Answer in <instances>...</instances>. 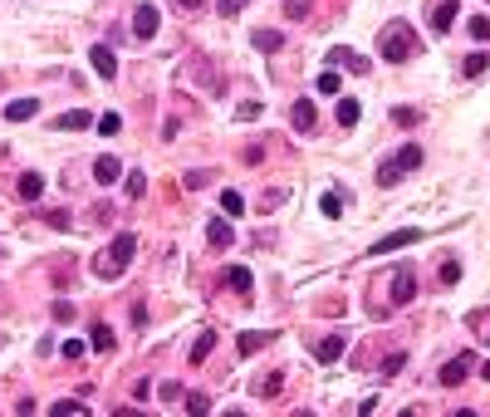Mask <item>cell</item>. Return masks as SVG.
Listing matches in <instances>:
<instances>
[{
    "mask_svg": "<svg viewBox=\"0 0 490 417\" xmlns=\"http://www.w3.org/2000/svg\"><path fill=\"white\" fill-rule=\"evenodd\" d=\"M133 255H138V236H133V231H123V236H113V241H108V250L93 260V275H103V280L123 275Z\"/></svg>",
    "mask_w": 490,
    "mask_h": 417,
    "instance_id": "obj_1",
    "label": "cell"
},
{
    "mask_svg": "<svg viewBox=\"0 0 490 417\" xmlns=\"http://www.w3.org/2000/svg\"><path fill=\"white\" fill-rule=\"evenodd\" d=\"M377 44H383V59H388V64H402V59L417 55V30H412L407 20H393Z\"/></svg>",
    "mask_w": 490,
    "mask_h": 417,
    "instance_id": "obj_2",
    "label": "cell"
},
{
    "mask_svg": "<svg viewBox=\"0 0 490 417\" xmlns=\"http://www.w3.org/2000/svg\"><path fill=\"white\" fill-rule=\"evenodd\" d=\"M88 64L98 69V79H118V59L108 44H88Z\"/></svg>",
    "mask_w": 490,
    "mask_h": 417,
    "instance_id": "obj_3",
    "label": "cell"
},
{
    "mask_svg": "<svg viewBox=\"0 0 490 417\" xmlns=\"http://www.w3.org/2000/svg\"><path fill=\"white\" fill-rule=\"evenodd\" d=\"M157 25H162L157 6H138V10H133V35H138V39H152V35H157Z\"/></svg>",
    "mask_w": 490,
    "mask_h": 417,
    "instance_id": "obj_4",
    "label": "cell"
},
{
    "mask_svg": "<svg viewBox=\"0 0 490 417\" xmlns=\"http://www.w3.org/2000/svg\"><path fill=\"white\" fill-rule=\"evenodd\" d=\"M329 64H334V69L343 64V69H353V74H368V69H373V64H368L363 55H353L348 44H334V49H329Z\"/></svg>",
    "mask_w": 490,
    "mask_h": 417,
    "instance_id": "obj_5",
    "label": "cell"
},
{
    "mask_svg": "<svg viewBox=\"0 0 490 417\" xmlns=\"http://www.w3.org/2000/svg\"><path fill=\"white\" fill-rule=\"evenodd\" d=\"M412 241H422V231H393V236H383V241H373V255H388V250H402V245H412Z\"/></svg>",
    "mask_w": 490,
    "mask_h": 417,
    "instance_id": "obj_6",
    "label": "cell"
},
{
    "mask_svg": "<svg viewBox=\"0 0 490 417\" xmlns=\"http://www.w3.org/2000/svg\"><path fill=\"white\" fill-rule=\"evenodd\" d=\"M231 241H236V236H231V221H226V216L206 221V245H211V250H226Z\"/></svg>",
    "mask_w": 490,
    "mask_h": 417,
    "instance_id": "obj_7",
    "label": "cell"
},
{
    "mask_svg": "<svg viewBox=\"0 0 490 417\" xmlns=\"http://www.w3.org/2000/svg\"><path fill=\"white\" fill-rule=\"evenodd\" d=\"M93 177H98L103 187H113V182L123 177V163H118V158H108V152H103V158H93Z\"/></svg>",
    "mask_w": 490,
    "mask_h": 417,
    "instance_id": "obj_8",
    "label": "cell"
},
{
    "mask_svg": "<svg viewBox=\"0 0 490 417\" xmlns=\"http://www.w3.org/2000/svg\"><path fill=\"white\" fill-rule=\"evenodd\" d=\"M393 280V304H412L417 299V280L407 275V270H397V275H388Z\"/></svg>",
    "mask_w": 490,
    "mask_h": 417,
    "instance_id": "obj_9",
    "label": "cell"
},
{
    "mask_svg": "<svg viewBox=\"0 0 490 417\" xmlns=\"http://www.w3.org/2000/svg\"><path fill=\"white\" fill-rule=\"evenodd\" d=\"M431 30H437V35H446L451 25H456V6H451V0H442V6H431Z\"/></svg>",
    "mask_w": 490,
    "mask_h": 417,
    "instance_id": "obj_10",
    "label": "cell"
},
{
    "mask_svg": "<svg viewBox=\"0 0 490 417\" xmlns=\"http://www.w3.org/2000/svg\"><path fill=\"white\" fill-rule=\"evenodd\" d=\"M314 93H323V98H339V93H343V79H339V69H334V64L314 79Z\"/></svg>",
    "mask_w": 490,
    "mask_h": 417,
    "instance_id": "obj_11",
    "label": "cell"
},
{
    "mask_svg": "<svg viewBox=\"0 0 490 417\" xmlns=\"http://www.w3.org/2000/svg\"><path fill=\"white\" fill-rule=\"evenodd\" d=\"M466 373H471V358H451L446 369H442V388H461Z\"/></svg>",
    "mask_w": 490,
    "mask_h": 417,
    "instance_id": "obj_12",
    "label": "cell"
},
{
    "mask_svg": "<svg viewBox=\"0 0 490 417\" xmlns=\"http://www.w3.org/2000/svg\"><path fill=\"white\" fill-rule=\"evenodd\" d=\"M290 118H294V133H314V123H319V113H314V103H309V98L294 103V113H290Z\"/></svg>",
    "mask_w": 490,
    "mask_h": 417,
    "instance_id": "obj_13",
    "label": "cell"
},
{
    "mask_svg": "<svg viewBox=\"0 0 490 417\" xmlns=\"http://www.w3.org/2000/svg\"><path fill=\"white\" fill-rule=\"evenodd\" d=\"M39 113V103L35 98H15V103H6V123H25V118H35Z\"/></svg>",
    "mask_w": 490,
    "mask_h": 417,
    "instance_id": "obj_14",
    "label": "cell"
},
{
    "mask_svg": "<svg viewBox=\"0 0 490 417\" xmlns=\"http://www.w3.org/2000/svg\"><path fill=\"white\" fill-rule=\"evenodd\" d=\"M270 344H275V329H270V334H241V358H250V353H260Z\"/></svg>",
    "mask_w": 490,
    "mask_h": 417,
    "instance_id": "obj_15",
    "label": "cell"
},
{
    "mask_svg": "<svg viewBox=\"0 0 490 417\" xmlns=\"http://www.w3.org/2000/svg\"><path fill=\"white\" fill-rule=\"evenodd\" d=\"M93 118L84 113V109H74V113H59V118H54V128H64V133H79V128H88Z\"/></svg>",
    "mask_w": 490,
    "mask_h": 417,
    "instance_id": "obj_16",
    "label": "cell"
},
{
    "mask_svg": "<svg viewBox=\"0 0 490 417\" xmlns=\"http://www.w3.org/2000/svg\"><path fill=\"white\" fill-rule=\"evenodd\" d=\"M20 196H25V201H39V196H44V177H39V172H25V177H20Z\"/></svg>",
    "mask_w": 490,
    "mask_h": 417,
    "instance_id": "obj_17",
    "label": "cell"
},
{
    "mask_svg": "<svg viewBox=\"0 0 490 417\" xmlns=\"http://www.w3.org/2000/svg\"><path fill=\"white\" fill-rule=\"evenodd\" d=\"M314 353H319V363H334V358L343 353V334H329V339H323Z\"/></svg>",
    "mask_w": 490,
    "mask_h": 417,
    "instance_id": "obj_18",
    "label": "cell"
},
{
    "mask_svg": "<svg viewBox=\"0 0 490 417\" xmlns=\"http://www.w3.org/2000/svg\"><path fill=\"white\" fill-rule=\"evenodd\" d=\"M250 44H255V49H260V55H275V49H280V44H285V39H280V35H275V30H255V39H250Z\"/></svg>",
    "mask_w": 490,
    "mask_h": 417,
    "instance_id": "obj_19",
    "label": "cell"
},
{
    "mask_svg": "<svg viewBox=\"0 0 490 417\" xmlns=\"http://www.w3.org/2000/svg\"><path fill=\"white\" fill-rule=\"evenodd\" d=\"M226 285H231L236 295H250V270H245V266H231V270H226Z\"/></svg>",
    "mask_w": 490,
    "mask_h": 417,
    "instance_id": "obj_20",
    "label": "cell"
},
{
    "mask_svg": "<svg viewBox=\"0 0 490 417\" xmlns=\"http://www.w3.org/2000/svg\"><path fill=\"white\" fill-rule=\"evenodd\" d=\"M88 344H93L98 353H108V349H113V329H108V324H93V329H88Z\"/></svg>",
    "mask_w": 490,
    "mask_h": 417,
    "instance_id": "obj_21",
    "label": "cell"
},
{
    "mask_svg": "<svg viewBox=\"0 0 490 417\" xmlns=\"http://www.w3.org/2000/svg\"><path fill=\"white\" fill-rule=\"evenodd\" d=\"M211 349H216V334L206 329V334H201V339L191 344V363H206V358H211Z\"/></svg>",
    "mask_w": 490,
    "mask_h": 417,
    "instance_id": "obj_22",
    "label": "cell"
},
{
    "mask_svg": "<svg viewBox=\"0 0 490 417\" xmlns=\"http://www.w3.org/2000/svg\"><path fill=\"white\" fill-rule=\"evenodd\" d=\"M221 212L226 216H245V196L241 192H221Z\"/></svg>",
    "mask_w": 490,
    "mask_h": 417,
    "instance_id": "obj_23",
    "label": "cell"
},
{
    "mask_svg": "<svg viewBox=\"0 0 490 417\" xmlns=\"http://www.w3.org/2000/svg\"><path fill=\"white\" fill-rule=\"evenodd\" d=\"M485 64H490V55H485V49H480V55H466L461 74H466V79H475V74H485Z\"/></svg>",
    "mask_w": 490,
    "mask_h": 417,
    "instance_id": "obj_24",
    "label": "cell"
},
{
    "mask_svg": "<svg viewBox=\"0 0 490 417\" xmlns=\"http://www.w3.org/2000/svg\"><path fill=\"white\" fill-rule=\"evenodd\" d=\"M93 128H98L103 138H118V133H123V118H118V113H103V118H98Z\"/></svg>",
    "mask_w": 490,
    "mask_h": 417,
    "instance_id": "obj_25",
    "label": "cell"
},
{
    "mask_svg": "<svg viewBox=\"0 0 490 417\" xmlns=\"http://www.w3.org/2000/svg\"><path fill=\"white\" fill-rule=\"evenodd\" d=\"M393 163H397L402 172H412V167H422V147H402V152H397V158H393Z\"/></svg>",
    "mask_w": 490,
    "mask_h": 417,
    "instance_id": "obj_26",
    "label": "cell"
},
{
    "mask_svg": "<svg viewBox=\"0 0 490 417\" xmlns=\"http://www.w3.org/2000/svg\"><path fill=\"white\" fill-rule=\"evenodd\" d=\"M358 98H339V123H358Z\"/></svg>",
    "mask_w": 490,
    "mask_h": 417,
    "instance_id": "obj_27",
    "label": "cell"
},
{
    "mask_svg": "<svg viewBox=\"0 0 490 417\" xmlns=\"http://www.w3.org/2000/svg\"><path fill=\"white\" fill-rule=\"evenodd\" d=\"M397 177H402L397 163H383V167H377V187H397Z\"/></svg>",
    "mask_w": 490,
    "mask_h": 417,
    "instance_id": "obj_28",
    "label": "cell"
},
{
    "mask_svg": "<svg viewBox=\"0 0 490 417\" xmlns=\"http://www.w3.org/2000/svg\"><path fill=\"white\" fill-rule=\"evenodd\" d=\"M319 212H323V216H339V212H343L339 192H323V196H319Z\"/></svg>",
    "mask_w": 490,
    "mask_h": 417,
    "instance_id": "obj_29",
    "label": "cell"
},
{
    "mask_svg": "<svg viewBox=\"0 0 490 417\" xmlns=\"http://www.w3.org/2000/svg\"><path fill=\"white\" fill-rule=\"evenodd\" d=\"M49 412H59V417H74V412H88V402H79V398H64V402H54Z\"/></svg>",
    "mask_w": 490,
    "mask_h": 417,
    "instance_id": "obj_30",
    "label": "cell"
},
{
    "mask_svg": "<svg viewBox=\"0 0 490 417\" xmlns=\"http://www.w3.org/2000/svg\"><path fill=\"white\" fill-rule=\"evenodd\" d=\"M471 39H475V44L490 39V15H475V20H471Z\"/></svg>",
    "mask_w": 490,
    "mask_h": 417,
    "instance_id": "obj_31",
    "label": "cell"
},
{
    "mask_svg": "<svg viewBox=\"0 0 490 417\" xmlns=\"http://www.w3.org/2000/svg\"><path fill=\"white\" fill-rule=\"evenodd\" d=\"M285 388V373H265V383H260V398H275Z\"/></svg>",
    "mask_w": 490,
    "mask_h": 417,
    "instance_id": "obj_32",
    "label": "cell"
},
{
    "mask_svg": "<svg viewBox=\"0 0 490 417\" xmlns=\"http://www.w3.org/2000/svg\"><path fill=\"white\" fill-rule=\"evenodd\" d=\"M147 192V177L142 172H128V196H142Z\"/></svg>",
    "mask_w": 490,
    "mask_h": 417,
    "instance_id": "obj_33",
    "label": "cell"
},
{
    "mask_svg": "<svg viewBox=\"0 0 490 417\" xmlns=\"http://www.w3.org/2000/svg\"><path fill=\"white\" fill-rule=\"evenodd\" d=\"M461 280V266H456V260H446V266H442V285H456Z\"/></svg>",
    "mask_w": 490,
    "mask_h": 417,
    "instance_id": "obj_34",
    "label": "cell"
},
{
    "mask_svg": "<svg viewBox=\"0 0 490 417\" xmlns=\"http://www.w3.org/2000/svg\"><path fill=\"white\" fill-rule=\"evenodd\" d=\"M84 349H88V344H84V339H69V344H64V349H59V353H64V358H84Z\"/></svg>",
    "mask_w": 490,
    "mask_h": 417,
    "instance_id": "obj_35",
    "label": "cell"
},
{
    "mask_svg": "<svg viewBox=\"0 0 490 417\" xmlns=\"http://www.w3.org/2000/svg\"><path fill=\"white\" fill-rule=\"evenodd\" d=\"M393 123H402V128H412V123H417V109H397V113H393Z\"/></svg>",
    "mask_w": 490,
    "mask_h": 417,
    "instance_id": "obj_36",
    "label": "cell"
},
{
    "mask_svg": "<svg viewBox=\"0 0 490 417\" xmlns=\"http://www.w3.org/2000/svg\"><path fill=\"white\" fill-rule=\"evenodd\" d=\"M206 407H211L206 393H191V398H187V412H206Z\"/></svg>",
    "mask_w": 490,
    "mask_h": 417,
    "instance_id": "obj_37",
    "label": "cell"
},
{
    "mask_svg": "<svg viewBox=\"0 0 490 417\" xmlns=\"http://www.w3.org/2000/svg\"><path fill=\"white\" fill-rule=\"evenodd\" d=\"M290 15L294 20H309V0H290Z\"/></svg>",
    "mask_w": 490,
    "mask_h": 417,
    "instance_id": "obj_38",
    "label": "cell"
},
{
    "mask_svg": "<svg viewBox=\"0 0 490 417\" xmlns=\"http://www.w3.org/2000/svg\"><path fill=\"white\" fill-rule=\"evenodd\" d=\"M241 6L245 0H221V15H241Z\"/></svg>",
    "mask_w": 490,
    "mask_h": 417,
    "instance_id": "obj_39",
    "label": "cell"
},
{
    "mask_svg": "<svg viewBox=\"0 0 490 417\" xmlns=\"http://www.w3.org/2000/svg\"><path fill=\"white\" fill-rule=\"evenodd\" d=\"M177 6H182V10H201V6H206V0H177Z\"/></svg>",
    "mask_w": 490,
    "mask_h": 417,
    "instance_id": "obj_40",
    "label": "cell"
},
{
    "mask_svg": "<svg viewBox=\"0 0 490 417\" xmlns=\"http://www.w3.org/2000/svg\"><path fill=\"white\" fill-rule=\"evenodd\" d=\"M480 373H485V378H490V363H480Z\"/></svg>",
    "mask_w": 490,
    "mask_h": 417,
    "instance_id": "obj_41",
    "label": "cell"
},
{
    "mask_svg": "<svg viewBox=\"0 0 490 417\" xmlns=\"http://www.w3.org/2000/svg\"><path fill=\"white\" fill-rule=\"evenodd\" d=\"M0 255H6V245H0Z\"/></svg>",
    "mask_w": 490,
    "mask_h": 417,
    "instance_id": "obj_42",
    "label": "cell"
},
{
    "mask_svg": "<svg viewBox=\"0 0 490 417\" xmlns=\"http://www.w3.org/2000/svg\"><path fill=\"white\" fill-rule=\"evenodd\" d=\"M485 339H490V329H485Z\"/></svg>",
    "mask_w": 490,
    "mask_h": 417,
    "instance_id": "obj_43",
    "label": "cell"
}]
</instances>
